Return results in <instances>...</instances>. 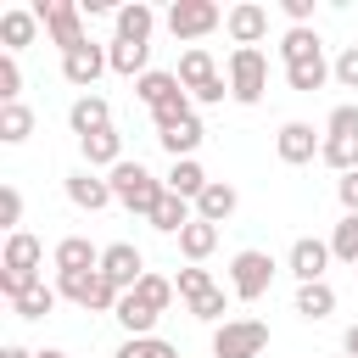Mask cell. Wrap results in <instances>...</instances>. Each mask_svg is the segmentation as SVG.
<instances>
[{"label": "cell", "mask_w": 358, "mask_h": 358, "mask_svg": "<svg viewBox=\"0 0 358 358\" xmlns=\"http://www.w3.org/2000/svg\"><path fill=\"white\" fill-rule=\"evenodd\" d=\"M106 185H112V196H117L129 213H145V218H151V213H157V201L168 196V185H162V179H151L140 162H117Z\"/></svg>", "instance_id": "cell-1"}, {"label": "cell", "mask_w": 358, "mask_h": 358, "mask_svg": "<svg viewBox=\"0 0 358 358\" xmlns=\"http://www.w3.org/2000/svg\"><path fill=\"white\" fill-rule=\"evenodd\" d=\"M268 324L263 319H224L213 330V358H263Z\"/></svg>", "instance_id": "cell-2"}, {"label": "cell", "mask_w": 358, "mask_h": 358, "mask_svg": "<svg viewBox=\"0 0 358 358\" xmlns=\"http://www.w3.org/2000/svg\"><path fill=\"white\" fill-rule=\"evenodd\" d=\"M78 11H84L78 0H39V6H34V17H39V22L50 28V39L62 45V56H67V50H78V45H90V39H84Z\"/></svg>", "instance_id": "cell-3"}, {"label": "cell", "mask_w": 358, "mask_h": 358, "mask_svg": "<svg viewBox=\"0 0 358 358\" xmlns=\"http://www.w3.org/2000/svg\"><path fill=\"white\" fill-rule=\"evenodd\" d=\"M263 90H268V62H263V50H235V56H229V95H235L241 106H252V101H263Z\"/></svg>", "instance_id": "cell-4"}, {"label": "cell", "mask_w": 358, "mask_h": 358, "mask_svg": "<svg viewBox=\"0 0 358 358\" xmlns=\"http://www.w3.org/2000/svg\"><path fill=\"white\" fill-rule=\"evenodd\" d=\"M56 291H62V296H73L78 308H95V313L123 302V296H117V285H112L101 268H84V274H62V280H56Z\"/></svg>", "instance_id": "cell-5"}, {"label": "cell", "mask_w": 358, "mask_h": 358, "mask_svg": "<svg viewBox=\"0 0 358 358\" xmlns=\"http://www.w3.org/2000/svg\"><path fill=\"white\" fill-rule=\"evenodd\" d=\"M179 84H185L196 101H224V78H218V67H213V56H207L201 45H190V50L179 56Z\"/></svg>", "instance_id": "cell-6"}, {"label": "cell", "mask_w": 358, "mask_h": 358, "mask_svg": "<svg viewBox=\"0 0 358 358\" xmlns=\"http://www.w3.org/2000/svg\"><path fill=\"white\" fill-rule=\"evenodd\" d=\"M268 280H274V257H268V252H235V263H229V285H235L241 302H257V296L268 291Z\"/></svg>", "instance_id": "cell-7"}, {"label": "cell", "mask_w": 358, "mask_h": 358, "mask_svg": "<svg viewBox=\"0 0 358 358\" xmlns=\"http://www.w3.org/2000/svg\"><path fill=\"white\" fill-rule=\"evenodd\" d=\"M218 6L213 0H173L168 6V28H173V39H201V34H213L218 28Z\"/></svg>", "instance_id": "cell-8"}, {"label": "cell", "mask_w": 358, "mask_h": 358, "mask_svg": "<svg viewBox=\"0 0 358 358\" xmlns=\"http://www.w3.org/2000/svg\"><path fill=\"white\" fill-rule=\"evenodd\" d=\"M101 274H106V280H112L117 291H123V285L134 291V285L145 280V257H140V252H134L129 241H112V246L101 252Z\"/></svg>", "instance_id": "cell-9"}, {"label": "cell", "mask_w": 358, "mask_h": 358, "mask_svg": "<svg viewBox=\"0 0 358 358\" xmlns=\"http://www.w3.org/2000/svg\"><path fill=\"white\" fill-rule=\"evenodd\" d=\"M101 67H112L101 45H78V50H67V56H62V78H67V84H78V90H90V84L101 78Z\"/></svg>", "instance_id": "cell-10"}, {"label": "cell", "mask_w": 358, "mask_h": 358, "mask_svg": "<svg viewBox=\"0 0 358 358\" xmlns=\"http://www.w3.org/2000/svg\"><path fill=\"white\" fill-rule=\"evenodd\" d=\"M224 28H229V39H235L241 50H257V39L268 34V11H263V6H235V11L224 17Z\"/></svg>", "instance_id": "cell-11"}, {"label": "cell", "mask_w": 358, "mask_h": 358, "mask_svg": "<svg viewBox=\"0 0 358 358\" xmlns=\"http://www.w3.org/2000/svg\"><path fill=\"white\" fill-rule=\"evenodd\" d=\"M324 263H330V246H324V241H313V235H302V241L291 246V274H296L302 285H313V280H324Z\"/></svg>", "instance_id": "cell-12"}, {"label": "cell", "mask_w": 358, "mask_h": 358, "mask_svg": "<svg viewBox=\"0 0 358 358\" xmlns=\"http://www.w3.org/2000/svg\"><path fill=\"white\" fill-rule=\"evenodd\" d=\"M67 123H73V134H78V140H90V134L112 129V112H106V101H101V95H78V101H73V112H67Z\"/></svg>", "instance_id": "cell-13"}, {"label": "cell", "mask_w": 358, "mask_h": 358, "mask_svg": "<svg viewBox=\"0 0 358 358\" xmlns=\"http://www.w3.org/2000/svg\"><path fill=\"white\" fill-rule=\"evenodd\" d=\"M134 95L157 112V106H168L173 95H185V84H179V73H140V84H134Z\"/></svg>", "instance_id": "cell-14"}, {"label": "cell", "mask_w": 358, "mask_h": 358, "mask_svg": "<svg viewBox=\"0 0 358 358\" xmlns=\"http://www.w3.org/2000/svg\"><path fill=\"white\" fill-rule=\"evenodd\" d=\"M67 201H73V207H84V213H95V207H106V201H112V185H106V179H95V173H73V179H67Z\"/></svg>", "instance_id": "cell-15"}, {"label": "cell", "mask_w": 358, "mask_h": 358, "mask_svg": "<svg viewBox=\"0 0 358 358\" xmlns=\"http://www.w3.org/2000/svg\"><path fill=\"white\" fill-rule=\"evenodd\" d=\"M56 268H62V274H84V268H101V252H95L84 235H67V241L56 246Z\"/></svg>", "instance_id": "cell-16"}, {"label": "cell", "mask_w": 358, "mask_h": 358, "mask_svg": "<svg viewBox=\"0 0 358 358\" xmlns=\"http://www.w3.org/2000/svg\"><path fill=\"white\" fill-rule=\"evenodd\" d=\"M151 28H157V11H151V6H140V0H134V6H123V11H117V39L145 45V39H151Z\"/></svg>", "instance_id": "cell-17"}, {"label": "cell", "mask_w": 358, "mask_h": 358, "mask_svg": "<svg viewBox=\"0 0 358 358\" xmlns=\"http://www.w3.org/2000/svg\"><path fill=\"white\" fill-rule=\"evenodd\" d=\"M324 78H330L324 50H313V56H302V62H291V67H285V84H291V90H302V95H313Z\"/></svg>", "instance_id": "cell-18"}, {"label": "cell", "mask_w": 358, "mask_h": 358, "mask_svg": "<svg viewBox=\"0 0 358 358\" xmlns=\"http://www.w3.org/2000/svg\"><path fill=\"white\" fill-rule=\"evenodd\" d=\"M39 257H45V246L28 235V229H11V241H6V268H22V274H39Z\"/></svg>", "instance_id": "cell-19"}, {"label": "cell", "mask_w": 358, "mask_h": 358, "mask_svg": "<svg viewBox=\"0 0 358 358\" xmlns=\"http://www.w3.org/2000/svg\"><path fill=\"white\" fill-rule=\"evenodd\" d=\"M274 145H280V162H313V129L308 123H285Z\"/></svg>", "instance_id": "cell-20"}, {"label": "cell", "mask_w": 358, "mask_h": 358, "mask_svg": "<svg viewBox=\"0 0 358 358\" xmlns=\"http://www.w3.org/2000/svg\"><path fill=\"white\" fill-rule=\"evenodd\" d=\"M213 246H218V224H207V218H190V224H185V235H179V252H185L190 263H201Z\"/></svg>", "instance_id": "cell-21"}, {"label": "cell", "mask_w": 358, "mask_h": 358, "mask_svg": "<svg viewBox=\"0 0 358 358\" xmlns=\"http://www.w3.org/2000/svg\"><path fill=\"white\" fill-rule=\"evenodd\" d=\"M84 145V157H90V168H117L123 157V140H117V129H101V134H90V140H78Z\"/></svg>", "instance_id": "cell-22"}, {"label": "cell", "mask_w": 358, "mask_h": 358, "mask_svg": "<svg viewBox=\"0 0 358 358\" xmlns=\"http://www.w3.org/2000/svg\"><path fill=\"white\" fill-rule=\"evenodd\" d=\"M235 213V190L229 185H207L201 196H196V218H207V224H224Z\"/></svg>", "instance_id": "cell-23"}, {"label": "cell", "mask_w": 358, "mask_h": 358, "mask_svg": "<svg viewBox=\"0 0 358 358\" xmlns=\"http://www.w3.org/2000/svg\"><path fill=\"white\" fill-rule=\"evenodd\" d=\"M151 224H157L162 235H185V224H190V201L168 190V196L157 201V213H151Z\"/></svg>", "instance_id": "cell-24"}, {"label": "cell", "mask_w": 358, "mask_h": 358, "mask_svg": "<svg viewBox=\"0 0 358 358\" xmlns=\"http://www.w3.org/2000/svg\"><path fill=\"white\" fill-rule=\"evenodd\" d=\"M112 313H117V324H123L129 336H151V324H157V313H151V308H145L134 291H123V302H117Z\"/></svg>", "instance_id": "cell-25"}, {"label": "cell", "mask_w": 358, "mask_h": 358, "mask_svg": "<svg viewBox=\"0 0 358 358\" xmlns=\"http://www.w3.org/2000/svg\"><path fill=\"white\" fill-rule=\"evenodd\" d=\"M34 34H39V17H34V11H6V17H0V39H6L11 50L34 45Z\"/></svg>", "instance_id": "cell-26"}, {"label": "cell", "mask_w": 358, "mask_h": 358, "mask_svg": "<svg viewBox=\"0 0 358 358\" xmlns=\"http://www.w3.org/2000/svg\"><path fill=\"white\" fill-rule=\"evenodd\" d=\"M207 185H213V179H207L190 157H185V162H173V173H168V190H173V196H185V201H196Z\"/></svg>", "instance_id": "cell-27"}, {"label": "cell", "mask_w": 358, "mask_h": 358, "mask_svg": "<svg viewBox=\"0 0 358 358\" xmlns=\"http://www.w3.org/2000/svg\"><path fill=\"white\" fill-rule=\"evenodd\" d=\"M28 134H34V112H28L22 101L0 106V140H6V145H17V140H28Z\"/></svg>", "instance_id": "cell-28"}, {"label": "cell", "mask_w": 358, "mask_h": 358, "mask_svg": "<svg viewBox=\"0 0 358 358\" xmlns=\"http://www.w3.org/2000/svg\"><path fill=\"white\" fill-rule=\"evenodd\" d=\"M330 308H336V291H330L324 280H313V285L296 291V313H302V319H324Z\"/></svg>", "instance_id": "cell-29"}, {"label": "cell", "mask_w": 358, "mask_h": 358, "mask_svg": "<svg viewBox=\"0 0 358 358\" xmlns=\"http://www.w3.org/2000/svg\"><path fill=\"white\" fill-rule=\"evenodd\" d=\"M319 157H324L330 168H341V173H352V168H358V134H330V140L319 145Z\"/></svg>", "instance_id": "cell-30"}, {"label": "cell", "mask_w": 358, "mask_h": 358, "mask_svg": "<svg viewBox=\"0 0 358 358\" xmlns=\"http://www.w3.org/2000/svg\"><path fill=\"white\" fill-rule=\"evenodd\" d=\"M157 140H162V145L173 151V162H185V157H190V151L201 145V123H196V117H185L179 129H168V134H157Z\"/></svg>", "instance_id": "cell-31"}, {"label": "cell", "mask_w": 358, "mask_h": 358, "mask_svg": "<svg viewBox=\"0 0 358 358\" xmlns=\"http://www.w3.org/2000/svg\"><path fill=\"white\" fill-rule=\"evenodd\" d=\"M11 308H17V319H45V313L56 308V291H50V285L39 280V285H34V291H22V296H17Z\"/></svg>", "instance_id": "cell-32"}, {"label": "cell", "mask_w": 358, "mask_h": 358, "mask_svg": "<svg viewBox=\"0 0 358 358\" xmlns=\"http://www.w3.org/2000/svg\"><path fill=\"white\" fill-rule=\"evenodd\" d=\"M145 56H151V45H129V39H117V45L106 50L112 73H140V67H145Z\"/></svg>", "instance_id": "cell-33"}, {"label": "cell", "mask_w": 358, "mask_h": 358, "mask_svg": "<svg viewBox=\"0 0 358 358\" xmlns=\"http://www.w3.org/2000/svg\"><path fill=\"white\" fill-rule=\"evenodd\" d=\"M330 252H336L341 263H358V213H347V218L336 224V235H330Z\"/></svg>", "instance_id": "cell-34"}, {"label": "cell", "mask_w": 358, "mask_h": 358, "mask_svg": "<svg viewBox=\"0 0 358 358\" xmlns=\"http://www.w3.org/2000/svg\"><path fill=\"white\" fill-rule=\"evenodd\" d=\"M313 50H319V34H313V28H291V34L280 39V56H285V67H291V62H302V56H313Z\"/></svg>", "instance_id": "cell-35"}, {"label": "cell", "mask_w": 358, "mask_h": 358, "mask_svg": "<svg viewBox=\"0 0 358 358\" xmlns=\"http://www.w3.org/2000/svg\"><path fill=\"white\" fill-rule=\"evenodd\" d=\"M134 296H140V302H145V308H151V313H162V308H168V302H173V285H168V280H162V274H145V280H140V285H134Z\"/></svg>", "instance_id": "cell-36"}, {"label": "cell", "mask_w": 358, "mask_h": 358, "mask_svg": "<svg viewBox=\"0 0 358 358\" xmlns=\"http://www.w3.org/2000/svg\"><path fill=\"white\" fill-rule=\"evenodd\" d=\"M117 358H179L168 341H157V336H129L123 347H117Z\"/></svg>", "instance_id": "cell-37"}, {"label": "cell", "mask_w": 358, "mask_h": 358, "mask_svg": "<svg viewBox=\"0 0 358 358\" xmlns=\"http://www.w3.org/2000/svg\"><path fill=\"white\" fill-rule=\"evenodd\" d=\"M207 291H213L207 268H179V296H185V302H201Z\"/></svg>", "instance_id": "cell-38"}, {"label": "cell", "mask_w": 358, "mask_h": 358, "mask_svg": "<svg viewBox=\"0 0 358 358\" xmlns=\"http://www.w3.org/2000/svg\"><path fill=\"white\" fill-rule=\"evenodd\" d=\"M34 285H39V274H22V268H0V291H6L11 302H17L22 291H34Z\"/></svg>", "instance_id": "cell-39"}, {"label": "cell", "mask_w": 358, "mask_h": 358, "mask_svg": "<svg viewBox=\"0 0 358 358\" xmlns=\"http://www.w3.org/2000/svg\"><path fill=\"white\" fill-rule=\"evenodd\" d=\"M17 90H22V73H17V62H11V56H0V101L11 106V101H17Z\"/></svg>", "instance_id": "cell-40"}, {"label": "cell", "mask_w": 358, "mask_h": 358, "mask_svg": "<svg viewBox=\"0 0 358 358\" xmlns=\"http://www.w3.org/2000/svg\"><path fill=\"white\" fill-rule=\"evenodd\" d=\"M336 78H341L347 90H358V45H347V50L336 56Z\"/></svg>", "instance_id": "cell-41"}, {"label": "cell", "mask_w": 358, "mask_h": 358, "mask_svg": "<svg viewBox=\"0 0 358 358\" xmlns=\"http://www.w3.org/2000/svg\"><path fill=\"white\" fill-rule=\"evenodd\" d=\"M0 218H6V224H17V218H22V190H17V185H6V190H0Z\"/></svg>", "instance_id": "cell-42"}, {"label": "cell", "mask_w": 358, "mask_h": 358, "mask_svg": "<svg viewBox=\"0 0 358 358\" xmlns=\"http://www.w3.org/2000/svg\"><path fill=\"white\" fill-rule=\"evenodd\" d=\"M190 313H196V319H218V313H224V291L213 285V291H207L201 302H190Z\"/></svg>", "instance_id": "cell-43"}, {"label": "cell", "mask_w": 358, "mask_h": 358, "mask_svg": "<svg viewBox=\"0 0 358 358\" xmlns=\"http://www.w3.org/2000/svg\"><path fill=\"white\" fill-rule=\"evenodd\" d=\"M330 134H358V106H336L330 112Z\"/></svg>", "instance_id": "cell-44"}, {"label": "cell", "mask_w": 358, "mask_h": 358, "mask_svg": "<svg viewBox=\"0 0 358 358\" xmlns=\"http://www.w3.org/2000/svg\"><path fill=\"white\" fill-rule=\"evenodd\" d=\"M341 207H347V213H358V168H352V173H341Z\"/></svg>", "instance_id": "cell-45"}, {"label": "cell", "mask_w": 358, "mask_h": 358, "mask_svg": "<svg viewBox=\"0 0 358 358\" xmlns=\"http://www.w3.org/2000/svg\"><path fill=\"white\" fill-rule=\"evenodd\" d=\"M285 17H291V22H296V28H302V22H308V17H313V0H285Z\"/></svg>", "instance_id": "cell-46"}, {"label": "cell", "mask_w": 358, "mask_h": 358, "mask_svg": "<svg viewBox=\"0 0 358 358\" xmlns=\"http://www.w3.org/2000/svg\"><path fill=\"white\" fill-rule=\"evenodd\" d=\"M347 358H358V324L347 330Z\"/></svg>", "instance_id": "cell-47"}, {"label": "cell", "mask_w": 358, "mask_h": 358, "mask_svg": "<svg viewBox=\"0 0 358 358\" xmlns=\"http://www.w3.org/2000/svg\"><path fill=\"white\" fill-rule=\"evenodd\" d=\"M0 358H34V352H28V347H6Z\"/></svg>", "instance_id": "cell-48"}, {"label": "cell", "mask_w": 358, "mask_h": 358, "mask_svg": "<svg viewBox=\"0 0 358 358\" xmlns=\"http://www.w3.org/2000/svg\"><path fill=\"white\" fill-rule=\"evenodd\" d=\"M34 358H67V352H50V347H45V352H34Z\"/></svg>", "instance_id": "cell-49"}, {"label": "cell", "mask_w": 358, "mask_h": 358, "mask_svg": "<svg viewBox=\"0 0 358 358\" xmlns=\"http://www.w3.org/2000/svg\"><path fill=\"white\" fill-rule=\"evenodd\" d=\"M352 268H358V263H352Z\"/></svg>", "instance_id": "cell-50"}]
</instances>
